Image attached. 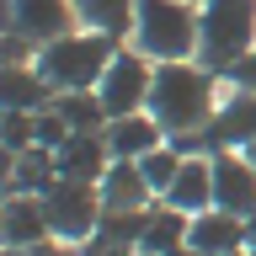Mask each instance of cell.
I'll return each instance as SVG.
<instances>
[{
  "label": "cell",
  "mask_w": 256,
  "mask_h": 256,
  "mask_svg": "<svg viewBox=\"0 0 256 256\" xmlns=\"http://www.w3.org/2000/svg\"><path fill=\"white\" fill-rule=\"evenodd\" d=\"M144 112L166 128V139H192L219 112V75L203 70L198 59L155 64V86H150V107Z\"/></svg>",
  "instance_id": "obj_1"
},
{
  "label": "cell",
  "mask_w": 256,
  "mask_h": 256,
  "mask_svg": "<svg viewBox=\"0 0 256 256\" xmlns=\"http://www.w3.org/2000/svg\"><path fill=\"white\" fill-rule=\"evenodd\" d=\"M118 48H123L118 38L80 27V32H70V38H54V43L38 48V75L54 86V96H64V91H96Z\"/></svg>",
  "instance_id": "obj_2"
},
{
  "label": "cell",
  "mask_w": 256,
  "mask_h": 256,
  "mask_svg": "<svg viewBox=\"0 0 256 256\" xmlns=\"http://www.w3.org/2000/svg\"><path fill=\"white\" fill-rule=\"evenodd\" d=\"M128 43L150 64L198 59V6L192 0H139Z\"/></svg>",
  "instance_id": "obj_3"
},
{
  "label": "cell",
  "mask_w": 256,
  "mask_h": 256,
  "mask_svg": "<svg viewBox=\"0 0 256 256\" xmlns=\"http://www.w3.org/2000/svg\"><path fill=\"white\" fill-rule=\"evenodd\" d=\"M256 48V0H203L198 6V64L230 75Z\"/></svg>",
  "instance_id": "obj_4"
},
{
  "label": "cell",
  "mask_w": 256,
  "mask_h": 256,
  "mask_svg": "<svg viewBox=\"0 0 256 256\" xmlns=\"http://www.w3.org/2000/svg\"><path fill=\"white\" fill-rule=\"evenodd\" d=\"M43 214H48V230H54L59 246L86 251L91 235H96V224H102V214H107V203H102V187H96V182H70V176H59V182L43 192Z\"/></svg>",
  "instance_id": "obj_5"
},
{
  "label": "cell",
  "mask_w": 256,
  "mask_h": 256,
  "mask_svg": "<svg viewBox=\"0 0 256 256\" xmlns=\"http://www.w3.org/2000/svg\"><path fill=\"white\" fill-rule=\"evenodd\" d=\"M150 86H155V64L144 59L139 48H118L102 86H96V96H102L107 118H128V112L150 107Z\"/></svg>",
  "instance_id": "obj_6"
},
{
  "label": "cell",
  "mask_w": 256,
  "mask_h": 256,
  "mask_svg": "<svg viewBox=\"0 0 256 256\" xmlns=\"http://www.w3.org/2000/svg\"><path fill=\"white\" fill-rule=\"evenodd\" d=\"M0 27L22 32L32 48L54 43V38H70L80 32V16L70 0H0Z\"/></svg>",
  "instance_id": "obj_7"
},
{
  "label": "cell",
  "mask_w": 256,
  "mask_h": 256,
  "mask_svg": "<svg viewBox=\"0 0 256 256\" xmlns=\"http://www.w3.org/2000/svg\"><path fill=\"white\" fill-rule=\"evenodd\" d=\"M256 144V96L251 91H230L214 112V123L198 134V150L203 155H219V150H251Z\"/></svg>",
  "instance_id": "obj_8"
},
{
  "label": "cell",
  "mask_w": 256,
  "mask_h": 256,
  "mask_svg": "<svg viewBox=\"0 0 256 256\" xmlns=\"http://www.w3.org/2000/svg\"><path fill=\"white\" fill-rule=\"evenodd\" d=\"M214 208L240 214V219L256 208V166L246 160V150H219L214 155Z\"/></svg>",
  "instance_id": "obj_9"
},
{
  "label": "cell",
  "mask_w": 256,
  "mask_h": 256,
  "mask_svg": "<svg viewBox=\"0 0 256 256\" xmlns=\"http://www.w3.org/2000/svg\"><path fill=\"white\" fill-rule=\"evenodd\" d=\"M187 246H192L198 256H240L251 240H246V219H240V214L208 208V214H198V219H192Z\"/></svg>",
  "instance_id": "obj_10"
},
{
  "label": "cell",
  "mask_w": 256,
  "mask_h": 256,
  "mask_svg": "<svg viewBox=\"0 0 256 256\" xmlns=\"http://www.w3.org/2000/svg\"><path fill=\"white\" fill-rule=\"evenodd\" d=\"M102 139H107L112 160H144V155H155L160 144H171V139H166V128H160L150 112H128V118H112Z\"/></svg>",
  "instance_id": "obj_11"
},
{
  "label": "cell",
  "mask_w": 256,
  "mask_h": 256,
  "mask_svg": "<svg viewBox=\"0 0 256 256\" xmlns=\"http://www.w3.org/2000/svg\"><path fill=\"white\" fill-rule=\"evenodd\" d=\"M160 203L182 208V214H192V219L208 214V208H214V155H187L182 171H176V182H171V192H166Z\"/></svg>",
  "instance_id": "obj_12"
},
{
  "label": "cell",
  "mask_w": 256,
  "mask_h": 256,
  "mask_svg": "<svg viewBox=\"0 0 256 256\" xmlns=\"http://www.w3.org/2000/svg\"><path fill=\"white\" fill-rule=\"evenodd\" d=\"M54 166H59V176H70V182H102L112 166V150L102 134H70V139L54 150Z\"/></svg>",
  "instance_id": "obj_13"
},
{
  "label": "cell",
  "mask_w": 256,
  "mask_h": 256,
  "mask_svg": "<svg viewBox=\"0 0 256 256\" xmlns=\"http://www.w3.org/2000/svg\"><path fill=\"white\" fill-rule=\"evenodd\" d=\"M96 187H102V203L118 208V214H139V208H155L160 203L155 192H150V182H144L139 160H112L107 176H102Z\"/></svg>",
  "instance_id": "obj_14"
},
{
  "label": "cell",
  "mask_w": 256,
  "mask_h": 256,
  "mask_svg": "<svg viewBox=\"0 0 256 256\" xmlns=\"http://www.w3.org/2000/svg\"><path fill=\"white\" fill-rule=\"evenodd\" d=\"M54 102V86L38 75V64L0 70V112H43Z\"/></svg>",
  "instance_id": "obj_15"
},
{
  "label": "cell",
  "mask_w": 256,
  "mask_h": 256,
  "mask_svg": "<svg viewBox=\"0 0 256 256\" xmlns=\"http://www.w3.org/2000/svg\"><path fill=\"white\" fill-rule=\"evenodd\" d=\"M54 230H48L43 198L32 192H6V246H48Z\"/></svg>",
  "instance_id": "obj_16"
},
{
  "label": "cell",
  "mask_w": 256,
  "mask_h": 256,
  "mask_svg": "<svg viewBox=\"0 0 256 256\" xmlns=\"http://www.w3.org/2000/svg\"><path fill=\"white\" fill-rule=\"evenodd\" d=\"M187 230H192V214L171 203H155L150 219H144V235H139V256H166L176 246H187Z\"/></svg>",
  "instance_id": "obj_17"
},
{
  "label": "cell",
  "mask_w": 256,
  "mask_h": 256,
  "mask_svg": "<svg viewBox=\"0 0 256 256\" xmlns=\"http://www.w3.org/2000/svg\"><path fill=\"white\" fill-rule=\"evenodd\" d=\"M144 219H150V208H139V214H118V208H107L102 224H96V235H91V246H86V256H107V251H134V256H139Z\"/></svg>",
  "instance_id": "obj_18"
},
{
  "label": "cell",
  "mask_w": 256,
  "mask_h": 256,
  "mask_svg": "<svg viewBox=\"0 0 256 256\" xmlns=\"http://www.w3.org/2000/svg\"><path fill=\"white\" fill-rule=\"evenodd\" d=\"M80 16V27H91V32H107V38H118L123 43L128 32H134V6L139 0H70Z\"/></svg>",
  "instance_id": "obj_19"
},
{
  "label": "cell",
  "mask_w": 256,
  "mask_h": 256,
  "mask_svg": "<svg viewBox=\"0 0 256 256\" xmlns=\"http://www.w3.org/2000/svg\"><path fill=\"white\" fill-rule=\"evenodd\" d=\"M54 112L70 123V134H107V123H112L96 91H64V96H54Z\"/></svg>",
  "instance_id": "obj_20"
},
{
  "label": "cell",
  "mask_w": 256,
  "mask_h": 256,
  "mask_svg": "<svg viewBox=\"0 0 256 256\" xmlns=\"http://www.w3.org/2000/svg\"><path fill=\"white\" fill-rule=\"evenodd\" d=\"M59 182V166H54V150H22L16 155V176H11V192H32V198H43L48 187Z\"/></svg>",
  "instance_id": "obj_21"
},
{
  "label": "cell",
  "mask_w": 256,
  "mask_h": 256,
  "mask_svg": "<svg viewBox=\"0 0 256 256\" xmlns=\"http://www.w3.org/2000/svg\"><path fill=\"white\" fill-rule=\"evenodd\" d=\"M182 150H176V144H160L155 155H144L139 160V171H144V182H150V192H155V198H166V192H171V182H176V171H182Z\"/></svg>",
  "instance_id": "obj_22"
},
{
  "label": "cell",
  "mask_w": 256,
  "mask_h": 256,
  "mask_svg": "<svg viewBox=\"0 0 256 256\" xmlns=\"http://www.w3.org/2000/svg\"><path fill=\"white\" fill-rule=\"evenodd\" d=\"M64 139H70V123H64L59 112H54V102H48V107L32 118V144H38V150H59Z\"/></svg>",
  "instance_id": "obj_23"
},
{
  "label": "cell",
  "mask_w": 256,
  "mask_h": 256,
  "mask_svg": "<svg viewBox=\"0 0 256 256\" xmlns=\"http://www.w3.org/2000/svg\"><path fill=\"white\" fill-rule=\"evenodd\" d=\"M32 118H38V112H0V144L16 150V155L32 150Z\"/></svg>",
  "instance_id": "obj_24"
},
{
  "label": "cell",
  "mask_w": 256,
  "mask_h": 256,
  "mask_svg": "<svg viewBox=\"0 0 256 256\" xmlns=\"http://www.w3.org/2000/svg\"><path fill=\"white\" fill-rule=\"evenodd\" d=\"M11 64H38V48H32L22 32L0 27V70H11Z\"/></svg>",
  "instance_id": "obj_25"
},
{
  "label": "cell",
  "mask_w": 256,
  "mask_h": 256,
  "mask_svg": "<svg viewBox=\"0 0 256 256\" xmlns=\"http://www.w3.org/2000/svg\"><path fill=\"white\" fill-rule=\"evenodd\" d=\"M224 80H230L235 91H251V96H256V48H251V54H246V59H240L235 70L224 75Z\"/></svg>",
  "instance_id": "obj_26"
},
{
  "label": "cell",
  "mask_w": 256,
  "mask_h": 256,
  "mask_svg": "<svg viewBox=\"0 0 256 256\" xmlns=\"http://www.w3.org/2000/svg\"><path fill=\"white\" fill-rule=\"evenodd\" d=\"M0 256H75V246H59V240H48V246H0Z\"/></svg>",
  "instance_id": "obj_27"
},
{
  "label": "cell",
  "mask_w": 256,
  "mask_h": 256,
  "mask_svg": "<svg viewBox=\"0 0 256 256\" xmlns=\"http://www.w3.org/2000/svg\"><path fill=\"white\" fill-rule=\"evenodd\" d=\"M11 176H16V150L0 144V192H11Z\"/></svg>",
  "instance_id": "obj_28"
},
{
  "label": "cell",
  "mask_w": 256,
  "mask_h": 256,
  "mask_svg": "<svg viewBox=\"0 0 256 256\" xmlns=\"http://www.w3.org/2000/svg\"><path fill=\"white\" fill-rule=\"evenodd\" d=\"M246 240H251V246H256V208H251V214H246Z\"/></svg>",
  "instance_id": "obj_29"
},
{
  "label": "cell",
  "mask_w": 256,
  "mask_h": 256,
  "mask_svg": "<svg viewBox=\"0 0 256 256\" xmlns=\"http://www.w3.org/2000/svg\"><path fill=\"white\" fill-rule=\"evenodd\" d=\"M0 246H6V192H0Z\"/></svg>",
  "instance_id": "obj_30"
},
{
  "label": "cell",
  "mask_w": 256,
  "mask_h": 256,
  "mask_svg": "<svg viewBox=\"0 0 256 256\" xmlns=\"http://www.w3.org/2000/svg\"><path fill=\"white\" fill-rule=\"evenodd\" d=\"M166 256H198V251H192V246H176V251H166Z\"/></svg>",
  "instance_id": "obj_31"
},
{
  "label": "cell",
  "mask_w": 256,
  "mask_h": 256,
  "mask_svg": "<svg viewBox=\"0 0 256 256\" xmlns=\"http://www.w3.org/2000/svg\"><path fill=\"white\" fill-rule=\"evenodd\" d=\"M246 160H251V166H256V144H251V150H246Z\"/></svg>",
  "instance_id": "obj_32"
},
{
  "label": "cell",
  "mask_w": 256,
  "mask_h": 256,
  "mask_svg": "<svg viewBox=\"0 0 256 256\" xmlns=\"http://www.w3.org/2000/svg\"><path fill=\"white\" fill-rule=\"evenodd\" d=\"M107 256H134V251H107Z\"/></svg>",
  "instance_id": "obj_33"
},
{
  "label": "cell",
  "mask_w": 256,
  "mask_h": 256,
  "mask_svg": "<svg viewBox=\"0 0 256 256\" xmlns=\"http://www.w3.org/2000/svg\"><path fill=\"white\" fill-rule=\"evenodd\" d=\"M246 256H256V246H246Z\"/></svg>",
  "instance_id": "obj_34"
},
{
  "label": "cell",
  "mask_w": 256,
  "mask_h": 256,
  "mask_svg": "<svg viewBox=\"0 0 256 256\" xmlns=\"http://www.w3.org/2000/svg\"><path fill=\"white\" fill-rule=\"evenodd\" d=\"M192 6H203V0H192Z\"/></svg>",
  "instance_id": "obj_35"
},
{
  "label": "cell",
  "mask_w": 256,
  "mask_h": 256,
  "mask_svg": "<svg viewBox=\"0 0 256 256\" xmlns=\"http://www.w3.org/2000/svg\"><path fill=\"white\" fill-rule=\"evenodd\" d=\"M240 256H246V251H240Z\"/></svg>",
  "instance_id": "obj_36"
}]
</instances>
